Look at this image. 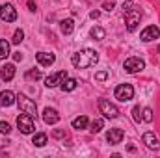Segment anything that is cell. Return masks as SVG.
<instances>
[{"mask_svg":"<svg viewBox=\"0 0 160 158\" xmlns=\"http://www.w3.org/2000/svg\"><path fill=\"white\" fill-rule=\"evenodd\" d=\"M99 62V54L91 48H84V50H78L71 56V63L77 67V69H88L91 65H95Z\"/></svg>","mask_w":160,"mask_h":158,"instance_id":"obj_1","label":"cell"},{"mask_svg":"<svg viewBox=\"0 0 160 158\" xmlns=\"http://www.w3.org/2000/svg\"><path fill=\"white\" fill-rule=\"evenodd\" d=\"M140 21H142V9H138L136 6L132 9L125 11V24H127V30L128 32H136Z\"/></svg>","mask_w":160,"mask_h":158,"instance_id":"obj_2","label":"cell"},{"mask_svg":"<svg viewBox=\"0 0 160 158\" xmlns=\"http://www.w3.org/2000/svg\"><path fill=\"white\" fill-rule=\"evenodd\" d=\"M99 110H101V114L106 119H118L121 114L119 108L116 104H112L108 99H99Z\"/></svg>","mask_w":160,"mask_h":158,"instance_id":"obj_3","label":"cell"},{"mask_svg":"<svg viewBox=\"0 0 160 158\" xmlns=\"http://www.w3.org/2000/svg\"><path fill=\"white\" fill-rule=\"evenodd\" d=\"M17 126L22 134H32L36 130V123H34V117L26 112H22L19 117H17Z\"/></svg>","mask_w":160,"mask_h":158,"instance_id":"obj_4","label":"cell"},{"mask_svg":"<svg viewBox=\"0 0 160 158\" xmlns=\"http://www.w3.org/2000/svg\"><path fill=\"white\" fill-rule=\"evenodd\" d=\"M17 104H19V108H21L22 112L30 114L32 117H36V116H38V104H36L32 99H28L26 95L19 93V95H17Z\"/></svg>","mask_w":160,"mask_h":158,"instance_id":"obj_5","label":"cell"},{"mask_svg":"<svg viewBox=\"0 0 160 158\" xmlns=\"http://www.w3.org/2000/svg\"><path fill=\"white\" fill-rule=\"evenodd\" d=\"M123 69H125L128 75H134V73H140V71H143V69H145V62H143L142 58H136V56H132V58L125 60V63H123Z\"/></svg>","mask_w":160,"mask_h":158,"instance_id":"obj_6","label":"cell"},{"mask_svg":"<svg viewBox=\"0 0 160 158\" xmlns=\"http://www.w3.org/2000/svg\"><path fill=\"white\" fill-rule=\"evenodd\" d=\"M114 95H116V99H118L119 102H127V101H130V99L134 97V87H132L130 84H119V86L116 87Z\"/></svg>","mask_w":160,"mask_h":158,"instance_id":"obj_7","label":"cell"},{"mask_svg":"<svg viewBox=\"0 0 160 158\" xmlns=\"http://www.w3.org/2000/svg\"><path fill=\"white\" fill-rule=\"evenodd\" d=\"M0 19L6 21V22H13L17 21V9L13 7V4H2L0 6Z\"/></svg>","mask_w":160,"mask_h":158,"instance_id":"obj_8","label":"cell"},{"mask_svg":"<svg viewBox=\"0 0 160 158\" xmlns=\"http://www.w3.org/2000/svg\"><path fill=\"white\" fill-rule=\"evenodd\" d=\"M67 78V73L65 71H58V73H54V75H50V77H47L45 78V86L47 87H56V86H62V82Z\"/></svg>","mask_w":160,"mask_h":158,"instance_id":"obj_9","label":"cell"},{"mask_svg":"<svg viewBox=\"0 0 160 158\" xmlns=\"http://www.w3.org/2000/svg\"><path fill=\"white\" fill-rule=\"evenodd\" d=\"M158 37H160V28L158 26H147V28L140 34V39L143 41V43H149V41L158 39Z\"/></svg>","mask_w":160,"mask_h":158,"instance_id":"obj_10","label":"cell"},{"mask_svg":"<svg viewBox=\"0 0 160 158\" xmlns=\"http://www.w3.org/2000/svg\"><path fill=\"white\" fill-rule=\"evenodd\" d=\"M123 138H125V132H123V128H110L108 130V134H106V140H108V143L110 145H118L123 141Z\"/></svg>","mask_w":160,"mask_h":158,"instance_id":"obj_11","label":"cell"},{"mask_svg":"<svg viewBox=\"0 0 160 158\" xmlns=\"http://www.w3.org/2000/svg\"><path fill=\"white\" fill-rule=\"evenodd\" d=\"M36 60H38V63L43 65V67H50L56 62V56L52 52H38L36 54Z\"/></svg>","mask_w":160,"mask_h":158,"instance_id":"obj_12","label":"cell"},{"mask_svg":"<svg viewBox=\"0 0 160 158\" xmlns=\"http://www.w3.org/2000/svg\"><path fill=\"white\" fill-rule=\"evenodd\" d=\"M41 116H43V121H45L47 125H56V123L60 121V114H58L54 108H45Z\"/></svg>","mask_w":160,"mask_h":158,"instance_id":"obj_13","label":"cell"},{"mask_svg":"<svg viewBox=\"0 0 160 158\" xmlns=\"http://www.w3.org/2000/svg\"><path fill=\"white\" fill-rule=\"evenodd\" d=\"M142 140H143V143L149 147V149H153V151H158L160 149V141L158 138L153 134V132H145L143 136H142Z\"/></svg>","mask_w":160,"mask_h":158,"instance_id":"obj_14","label":"cell"},{"mask_svg":"<svg viewBox=\"0 0 160 158\" xmlns=\"http://www.w3.org/2000/svg\"><path fill=\"white\" fill-rule=\"evenodd\" d=\"M15 77V63H6L4 67H0V78L4 82H9Z\"/></svg>","mask_w":160,"mask_h":158,"instance_id":"obj_15","label":"cell"},{"mask_svg":"<svg viewBox=\"0 0 160 158\" xmlns=\"http://www.w3.org/2000/svg\"><path fill=\"white\" fill-rule=\"evenodd\" d=\"M13 102H17V97L13 95V91L6 89V91H2V93H0V106L8 108V106H11Z\"/></svg>","mask_w":160,"mask_h":158,"instance_id":"obj_16","label":"cell"},{"mask_svg":"<svg viewBox=\"0 0 160 158\" xmlns=\"http://www.w3.org/2000/svg\"><path fill=\"white\" fill-rule=\"evenodd\" d=\"M60 28H62V34H63V36H69V34H73V30H75V21H73V19H63V21L60 22Z\"/></svg>","mask_w":160,"mask_h":158,"instance_id":"obj_17","label":"cell"},{"mask_svg":"<svg viewBox=\"0 0 160 158\" xmlns=\"http://www.w3.org/2000/svg\"><path fill=\"white\" fill-rule=\"evenodd\" d=\"M88 123H89V119L86 117V116H78V117L73 119V128L82 130V128H86V126H88Z\"/></svg>","mask_w":160,"mask_h":158,"instance_id":"obj_18","label":"cell"},{"mask_svg":"<svg viewBox=\"0 0 160 158\" xmlns=\"http://www.w3.org/2000/svg\"><path fill=\"white\" fill-rule=\"evenodd\" d=\"M89 36H91L93 39L101 41V39H104V37H106V32H104V28H101V26H93V28H91V32H89Z\"/></svg>","mask_w":160,"mask_h":158,"instance_id":"obj_19","label":"cell"},{"mask_svg":"<svg viewBox=\"0 0 160 158\" xmlns=\"http://www.w3.org/2000/svg\"><path fill=\"white\" fill-rule=\"evenodd\" d=\"M77 84H78V82L75 78H69V77H67V78L62 82V89H63V91H75V89H77Z\"/></svg>","mask_w":160,"mask_h":158,"instance_id":"obj_20","label":"cell"},{"mask_svg":"<svg viewBox=\"0 0 160 158\" xmlns=\"http://www.w3.org/2000/svg\"><path fill=\"white\" fill-rule=\"evenodd\" d=\"M47 134H43V132H39V134H36L34 136V140H32V143L36 145V147H45L47 145Z\"/></svg>","mask_w":160,"mask_h":158,"instance_id":"obj_21","label":"cell"},{"mask_svg":"<svg viewBox=\"0 0 160 158\" xmlns=\"http://www.w3.org/2000/svg\"><path fill=\"white\" fill-rule=\"evenodd\" d=\"M9 56V41L0 39V60H6Z\"/></svg>","mask_w":160,"mask_h":158,"instance_id":"obj_22","label":"cell"},{"mask_svg":"<svg viewBox=\"0 0 160 158\" xmlns=\"http://www.w3.org/2000/svg\"><path fill=\"white\" fill-rule=\"evenodd\" d=\"M102 128H104V119L99 117V119H95V121L91 123V132H93V134H99Z\"/></svg>","mask_w":160,"mask_h":158,"instance_id":"obj_23","label":"cell"},{"mask_svg":"<svg viewBox=\"0 0 160 158\" xmlns=\"http://www.w3.org/2000/svg\"><path fill=\"white\" fill-rule=\"evenodd\" d=\"M24 77H26V80H39L41 77H43V75H41L39 69H30V71H28V73H26Z\"/></svg>","mask_w":160,"mask_h":158,"instance_id":"obj_24","label":"cell"},{"mask_svg":"<svg viewBox=\"0 0 160 158\" xmlns=\"http://www.w3.org/2000/svg\"><path fill=\"white\" fill-rule=\"evenodd\" d=\"M22 39H24V32H22L21 28H19V30H15L11 43H13V45H21V43H22Z\"/></svg>","mask_w":160,"mask_h":158,"instance_id":"obj_25","label":"cell"},{"mask_svg":"<svg viewBox=\"0 0 160 158\" xmlns=\"http://www.w3.org/2000/svg\"><path fill=\"white\" fill-rule=\"evenodd\" d=\"M142 119L147 121V123H151V121H153V110H151V108H143V110H142Z\"/></svg>","mask_w":160,"mask_h":158,"instance_id":"obj_26","label":"cell"},{"mask_svg":"<svg viewBox=\"0 0 160 158\" xmlns=\"http://www.w3.org/2000/svg\"><path fill=\"white\" fill-rule=\"evenodd\" d=\"M132 119H134L136 123L143 121V119H142V110H140V106H134V108H132Z\"/></svg>","mask_w":160,"mask_h":158,"instance_id":"obj_27","label":"cell"},{"mask_svg":"<svg viewBox=\"0 0 160 158\" xmlns=\"http://www.w3.org/2000/svg\"><path fill=\"white\" fill-rule=\"evenodd\" d=\"M11 132V126H9V123H6V121H0V134H9Z\"/></svg>","mask_w":160,"mask_h":158,"instance_id":"obj_28","label":"cell"},{"mask_svg":"<svg viewBox=\"0 0 160 158\" xmlns=\"http://www.w3.org/2000/svg\"><path fill=\"white\" fill-rule=\"evenodd\" d=\"M108 78V71H99V73H95V80H99V82H102V80Z\"/></svg>","mask_w":160,"mask_h":158,"instance_id":"obj_29","label":"cell"},{"mask_svg":"<svg viewBox=\"0 0 160 158\" xmlns=\"http://www.w3.org/2000/svg\"><path fill=\"white\" fill-rule=\"evenodd\" d=\"M132 7H134V2H132V0L123 2V9H125V11H128V9H132Z\"/></svg>","mask_w":160,"mask_h":158,"instance_id":"obj_30","label":"cell"},{"mask_svg":"<svg viewBox=\"0 0 160 158\" xmlns=\"http://www.w3.org/2000/svg\"><path fill=\"white\" fill-rule=\"evenodd\" d=\"M114 6H116L114 2H104V6H102V7H104L106 11H112V9H114Z\"/></svg>","mask_w":160,"mask_h":158,"instance_id":"obj_31","label":"cell"},{"mask_svg":"<svg viewBox=\"0 0 160 158\" xmlns=\"http://www.w3.org/2000/svg\"><path fill=\"white\" fill-rule=\"evenodd\" d=\"M52 136H54V138H63V136H65V132H63V130H54V132H52Z\"/></svg>","mask_w":160,"mask_h":158,"instance_id":"obj_32","label":"cell"},{"mask_svg":"<svg viewBox=\"0 0 160 158\" xmlns=\"http://www.w3.org/2000/svg\"><path fill=\"white\" fill-rule=\"evenodd\" d=\"M89 17H91V19H99V17H101V11H97V9H93V11L89 13Z\"/></svg>","mask_w":160,"mask_h":158,"instance_id":"obj_33","label":"cell"},{"mask_svg":"<svg viewBox=\"0 0 160 158\" xmlns=\"http://www.w3.org/2000/svg\"><path fill=\"white\" fill-rule=\"evenodd\" d=\"M22 60V54L21 52H13V62H21Z\"/></svg>","mask_w":160,"mask_h":158,"instance_id":"obj_34","label":"cell"},{"mask_svg":"<svg viewBox=\"0 0 160 158\" xmlns=\"http://www.w3.org/2000/svg\"><path fill=\"white\" fill-rule=\"evenodd\" d=\"M28 7L30 11H36V0H28Z\"/></svg>","mask_w":160,"mask_h":158,"instance_id":"obj_35","label":"cell"},{"mask_svg":"<svg viewBox=\"0 0 160 158\" xmlns=\"http://www.w3.org/2000/svg\"><path fill=\"white\" fill-rule=\"evenodd\" d=\"M127 151H128V153H134V151H136V147H134V145H128V147H127Z\"/></svg>","mask_w":160,"mask_h":158,"instance_id":"obj_36","label":"cell"},{"mask_svg":"<svg viewBox=\"0 0 160 158\" xmlns=\"http://www.w3.org/2000/svg\"><path fill=\"white\" fill-rule=\"evenodd\" d=\"M88 2H93V0H88Z\"/></svg>","mask_w":160,"mask_h":158,"instance_id":"obj_37","label":"cell"},{"mask_svg":"<svg viewBox=\"0 0 160 158\" xmlns=\"http://www.w3.org/2000/svg\"><path fill=\"white\" fill-rule=\"evenodd\" d=\"M158 52H160V47H158Z\"/></svg>","mask_w":160,"mask_h":158,"instance_id":"obj_38","label":"cell"}]
</instances>
